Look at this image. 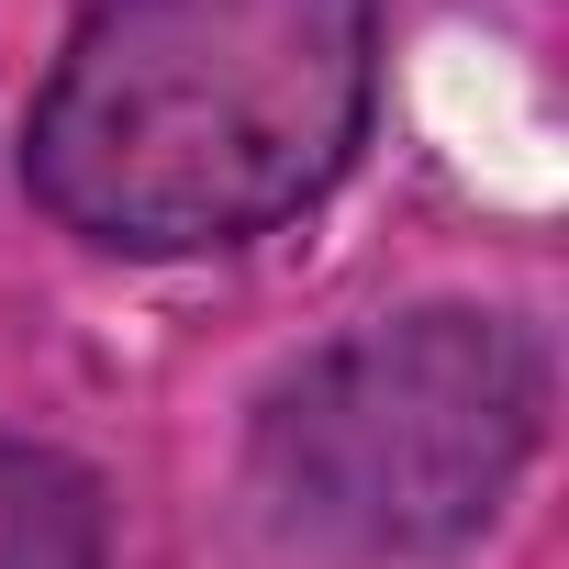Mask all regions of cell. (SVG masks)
Wrapping results in <instances>:
<instances>
[{"mask_svg":"<svg viewBox=\"0 0 569 569\" xmlns=\"http://www.w3.org/2000/svg\"><path fill=\"white\" fill-rule=\"evenodd\" d=\"M380 0H90L23 101V190L90 257H234L380 123Z\"/></svg>","mask_w":569,"mask_h":569,"instance_id":"6da1fadb","label":"cell"},{"mask_svg":"<svg viewBox=\"0 0 569 569\" xmlns=\"http://www.w3.org/2000/svg\"><path fill=\"white\" fill-rule=\"evenodd\" d=\"M547 447V336L502 302H402L302 347L246 413L268 513L336 558L469 547Z\"/></svg>","mask_w":569,"mask_h":569,"instance_id":"7a4b0ae2","label":"cell"},{"mask_svg":"<svg viewBox=\"0 0 569 569\" xmlns=\"http://www.w3.org/2000/svg\"><path fill=\"white\" fill-rule=\"evenodd\" d=\"M0 569H112V502L68 447L0 436Z\"/></svg>","mask_w":569,"mask_h":569,"instance_id":"3957f363","label":"cell"}]
</instances>
